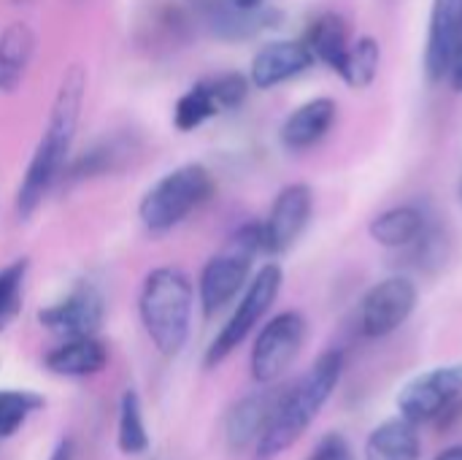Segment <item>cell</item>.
<instances>
[{
    "mask_svg": "<svg viewBox=\"0 0 462 460\" xmlns=\"http://www.w3.org/2000/svg\"><path fill=\"white\" fill-rule=\"evenodd\" d=\"M279 399H282V390H263V393H252L244 401H238L230 409L227 426H225L230 447L241 450V447L257 445L276 412Z\"/></svg>",
    "mask_w": 462,
    "mask_h": 460,
    "instance_id": "cell-16",
    "label": "cell"
},
{
    "mask_svg": "<svg viewBox=\"0 0 462 460\" xmlns=\"http://www.w3.org/2000/svg\"><path fill=\"white\" fill-rule=\"evenodd\" d=\"M46 369L57 377H92L106 369L108 350L95 336L65 339L43 358Z\"/></svg>",
    "mask_w": 462,
    "mask_h": 460,
    "instance_id": "cell-18",
    "label": "cell"
},
{
    "mask_svg": "<svg viewBox=\"0 0 462 460\" xmlns=\"http://www.w3.org/2000/svg\"><path fill=\"white\" fill-rule=\"evenodd\" d=\"M303 41H306V46L311 49L314 60L322 62V65H328L333 73L338 70V65H341V60H344L349 43H352V41H349V27H346V22H344V16L336 14V11H322L319 16H314V19L309 22V30H306Z\"/></svg>",
    "mask_w": 462,
    "mask_h": 460,
    "instance_id": "cell-21",
    "label": "cell"
},
{
    "mask_svg": "<svg viewBox=\"0 0 462 460\" xmlns=\"http://www.w3.org/2000/svg\"><path fill=\"white\" fill-rule=\"evenodd\" d=\"M447 81L452 84L455 92H462V33L455 43V52H452V60H449V70H447Z\"/></svg>",
    "mask_w": 462,
    "mask_h": 460,
    "instance_id": "cell-30",
    "label": "cell"
},
{
    "mask_svg": "<svg viewBox=\"0 0 462 460\" xmlns=\"http://www.w3.org/2000/svg\"><path fill=\"white\" fill-rule=\"evenodd\" d=\"M425 230H428V214L414 203L393 206L376 214L368 225V236L384 249H409Z\"/></svg>",
    "mask_w": 462,
    "mask_h": 460,
    "instance_id": "cell-17",
    "label": "cell"
},
{
    "mask_svg": "<svg viewBox=\"0 0 462 460\" xmlns=\"http://www.w3.org/2000/svg\"><path fill=\"white\" fill-rule=\"evenodd\" d=\"M217 114H222V106L211 89V81L203 79L198 84H192L173 106V125L181 133H192L200 125H206L208 119H214Z\"/></svg>",
    "mask_w": 462,
    "mask_h": 460,
    "instance_id": "cell-23",
    "label": "cell"
},
{
    "mask_svg": "<svg viewBox=\"0 0 462 460\" xmlns=\"http://www.w3.org/2000/svg\"><path fill=\"white\" fill-rule=\"evenodd\" d=\"M306 317L300 312H282L265 323L252 347V377L260 385L279 382L295 363L306 344Z\"/></svg>",
    "mask_w": 462,
    "mask_h": 460,
    "instance_id": "cell-8",
    "label": "cell"
},
{
    "mask_svg": "<svg viewBox=\"0 0 462 460\" xmlns=\"http://www.w3.org/2000/svg\"><path fill=\"white\" fill-rule=\"evenodd\" d=\"M460 201H462V176H460Z\"/></svg>",
    "mask_w": 462,
    "mask_h": 460,
    "instance_id": "cell-34",
    "label": "cell"
},
{
    "mask_svg": "<svg viewBox=\"0 0 462 460\" xmlns=\"http://www.w3.org/2000/svg\"><path fill=\"white\" fill-rule=\"evenodd\" d=\"M203 24L225 41H244L252 38L268 27H273L282 14L276 8L268 5H257V8H238L230 0H200L198 5Z\"/></svg>",
    "mask_w": 462,
    "mask_h": 460,
    "instance_id": "cell-14",
    "label": "cell"
},
{
    "mask_svg": "<svg viewBox=\"0 0 462 460\" xmlns=\"http://www.w3.org/2000/svg\"><path fill=\"white\" fill-rule=\"evenodd\" d=\"M84 98H87V73L81 65H70L57 84L43 136L32 149V157L27 163V171L16 192L19 220L32 217L35 209L43 203V198L51 192V187L57 184V179L65 174L79 130Z\"/></svg>",
    "mask_w": 462,
    "mask_h": 460,
    "instance_id": "cell-1",
    "label": "cell"
},
{
    "mask_svg": "<svg viewBox=\"0 0 462 460\" xmlns=\"http://www.w3.org/2000/svg\"><path fill=\"white\" fill-rule=\"evenodd\" d=\"M314 54L303 38H282L257 49L249 65V81L257 89H273L314 65Z\"/></svg>",
    "mask_w": 462,
    "mask_h": 460,
    "instance_id": "cell-12",
    "label": "cell"
},
{
    "mask_svg": "<svg viewBox=\"0 0 462 460\" xmlns=\"http://www.w3.org/2000/svg\"><path fill=\"white\" fill-rule=\"evenodd\" d=\"M282 285H284V274H282V268L276 263H265L252 277V282L246 285L236 312L230 314L225 328L211 342V347L206 352V366H219L222 361H227L249 339V333L260 325V320L276 304Z\"/></svg>",
    "mask_w": 462,
    "mask_h": 460,
    "instance_id": "cell-6",
    "label": "cell"
},
{
    "mask_svg": "<svg viewBox=\"0 0 462 460\" xmlns=\"http://www.w3.org/2000/svg\"><path fill=\"white\" fill-rule=\"evenodd\" d=\"M125 155V149H119L116 141H106V144H97L95 149L84 152L76 163H70L65 168V176L70 179H89V176H100L106 171H111L116 165V160Z\"/></svg>",
    "mask_w": 462,
    "mask_h": 460,
    "instance_id": "cell-27",
    "label": "cell"
},
{
    "mask_svg": "<svg viewBox=\"0 0 462 460\" xmlns=\"http://www.w3.org/2000/svg\"><path fill=\"white\" fill-rule=\"evenodd\" d=\"M260 252H263L260 222H249L241 230H236L227 247L203 266L198 282V298L206 317L222 312L246 287L252 263Z\"/></svg>",
    "mask_w": 462,
    "mask_h": 460,
    "instance_id": "cell-5",
    "label": "cell"
},
{
    "mask_svg": "<svg viewBox=\"0 0 462 460\" xmlns=\"http://www.w3.org/2000/svg\"><path fill=\"white\" fill-rule=\"evenodd\" d=\"M49 460H73V445L65 439V442H60L57 445V450L51 453V458Z\"/></svg>",
    "mask_w": 462,
    "mask_h": 460,
    "instance_id": "cell-31",
    "label": "cell"
},
{
    "mask_svg": "<svg viewBox=\"0 0 462 460\" xmlns=\"http://www.w3.org/2000/svg\"><path fill=\"white\" fill-rule=\"evenodd\" d=\"M192 282L181 268L160 266L143 279L138 314L149 342L162 358H176L184 350L192 325Z\"/></svg>",
    "mask_w": 462,
    "mask_h": 460,
    "instance_id": "cell-3",
    "label": "cell"
},
{
    "mask_svg": "<svg viewBox=\"0 0 462 460\" xmlns=\"http://www.w3.org/2000/svg\"><path fill=\"white\" fill-rule=\"evenodd\" d=\"M338 117V103L328 95L322 98H311L306 103H300L282 125L279 138L284 144V149L290 152H306L311 146H317L330 127L336 125Z\"/></svg>",
    "mask_w": 462,
    "mask_h": 460,
    "instance_id": "cell-15",
    "label": "cell"
},
{
    "mask_svg": "<svg viewBox=\"0 0 462 460\" xmlns=\"http://www.w3.org/2000/svg\"><path fill=\"white\" fill-rule=\"evenodd\" d=\"M420 290L409 277H387L376 282L360 301V333L365 339H384L395 333L414 314Z\"/></svg>",
    "mask_w": 462,
    "mask_h": 460,
    "instance_id": "cell-9",
    "label": "cell"
},
{
    "mask_svg": "<svg viewBox=\"0 0 462 460\" xmlns=\"http://www.w3.org/2000/svg\"><path fill=\"white\" fill-rule=\"evenodd\" d=\"M462 33V0H433L425 41V73L433 84L447 79L455 43Z\"/></svg>",
    "mask_w": 462,
    "mask_h": 460,
    "instance_id": "cell-13",
    "label": "cell"
},
{
    "mask_svg": "<svg viewBox=\"0 0 462 460\" xmlns=\"http://www.w3.org/2000/svg\"><path fill=\"white\" fill-rule=\"evenodd\" d=\"M462 399V363H447L411 377L398 393V412L414 426L444 418Z\"/></svg>",
    "mask_w": 462,
    "mask_h": 460,
    "instance_id": "cell-7",
    "label": "cell"
},
{
    "mask_svg": "<svg viewBox=\"0 0 462 460\" xmlns=\"http://www.w3.org/2000/svg\"><path fill=\"white\" fill-rule=\"evenodd\" d=\"M214 190V176L203 163L179 165L143 192L138 203V220L152 233H168L189 214L203 209Z\"/></svg>",
    "mask_w": 462,
    "mask_h": 460,
    "instance_id": "cell-4",
    "label": "cell"
},
{
    "mask_svg": "<svg viewBox=\"0 0 462 460\" xmlns=\"http://www.w3.org/2000/svg\"><path fill=\"white\" fill-rule=\"evenodd\" d=\"M314 214V192L309 184L295 182L287 184L268 211V217L260 222L263 233V252L265 255H284L295 247V241L303 236Z\"/></svg>",
    "mask_w": 462,
    "mask_h": 460,
    "instance_id": "cell-10",
    "label": "cell"
},
{
    "mask_svg": "<svg viewBox=\"0 0 462 460\" xmlns=\"http://www.w3.org/2000/svg\"><path fill=\"white\" fill-rule=\"evenodd\" d=\"M116 442L125 455H141L149 447V434L143 428V415H141V401L135 390H127L119 404V428H116Z\"/></svg>",
    "mask_w": 462,
    "mask_h": 460,
    "instance_id": "cell-24",
    "label": "cell"
},
{
    "mask_svg": "<svg viewBox=\"0 0 462 460\" xmlns=\"http://www.w3.org/2000/svg\"><path fill=\"white\" fill-rule=\"evenodd\" d=\"M43 407V399L30 390H0V439L14 437L32 412Z\"/></svg>",
    "mask_w": 462,
    "mask_h": 460,
    "instance_id": "cell-25",
    "label": "cell"
},
{
    "mask_svg": "<svg viewBox=\"0 0 462 460\" xmlns=\"http://www.w3.org/2000/svg\"><path fill=\"white\" fill-rule=\"evenodd\" d=\"M106 304L95 285H79L62 301L46 306L38 314V323L60 339L95 336L103 325Z\"/></svg>",
    "mask_w": 462,
    "mask_h": 460,
    "instance_id": "cell-11",
    "label": "cell"
},
{
    "mask_svg": "<svg viewBox=\"0 0 462 460\" xmlns=\"http://www.w3.org/2000/svg\"><path fill=\"white\" fill-rule=\"evenodd\" d=\"M379 65H382V43L371 35H360L349 43L341 65H338V76L344 79L346 87L352 89H365L376 81L379 76Z\"/></svg>",
    "mask_w": 462,
    "mask_h": 460,
    "instance_id": "cell-22",
    "label": "cell"
},
{
    "mask_svg": "<svg viewBox=\"0 0 462 460\" xmlns=\"http://www.w3.org/2000/svg\"><path fill=\"white\" fill-rule=\"evenodd\" d=\"M211 81V89H214V95H217V100H219V106H222V111H233V108H238L244 100H246V95H249V76H244V73H236V70H230V73H219V76H211L208 79Z\"/></svg>",
    "mask_w": 462,
    "mask_h": 460,
    "instance_id": "cell-28",
    "label": "cell"
},
{
    "mask_svg": "<svg viewBox=\"0 0 462 460\" xmlns=\"http://www.w3.org/2000/svg\"><path fill=\"white\" fill-rule=\"evenodd\" d=\"M27 271H30L27 258H19V260L8 263L5 268H0V331L22 309V293H24Z\"/></svg>",
    "mask_w": 462,
    "mask_h": 460,
    "instance_id": "cell-26",
    "label": "cell"
},
{
    "mask_svg": "<svg viewBox=\"0 0 462 460\" xmlns=\"http://www.w3.org/2000/svg\"><path fill=\"white\" fill-rule=\"evenodd\" d=\"M436 460H462V445H455V447L444 450Z\"/></svg>",
    "mask_w": 462,
    "mask_h": 460,
    "instance_id": "cell-32",
    "label": "cell"
},
{
    "mask_svg": "<svg viewBox=\"0 0 462 460\" xmlns=\"http://www.w3.org/2000/svg\"><path fill=\"white\" fill-rule=\"evenodd\" d=\"M233 5L238 8H257V5H265V0H230Z\"/></svg>",
    "mask_w": 462,
    "mask_h": 460,
    "instance_id": "cell-33",
    "label": "cell"
},
{
    "mask_svg": "<svg viewBox=\"0 0 462 460\" xmlns=\"http://www.w3.org/2000/svg\"><path fill=\"white\" fill-rule=\"evenodd\" d=\"M35 54V33L24 22H11L0 33V92H14Z\"/></svg>",
    "mask_w": 462,
    "mask_h": 460,
    "instance_id": "cell-19",
    "label": "cell"
},
{
    "mask_svg": "<svg viewBox=\"0 0 462 460\" xmlns=\"http://www.w3.org/2000/svg\"><path fill=\"white\" fill-rule=\"evenodd\" d=\"M341 374H344V352L328 350L292 388H284L276 412L257 442L254 460H273L287 453L319 418V412L336 393Z\"/></svg>",
    "mask_w": 462,
    "mask_h": 460,
    "instance_id": "cell-2",
    "label": "cell"
},
{
    "mask_svg": "<svg viewBox=\"0 0 462 460\" xmlns=\"http://www.w3.org/2000/svg\"><path fill=\"white\" fill-rule=\"evenodd\" d=\"M306 460H355V453L341 434H328L317 442L314 453Z\"/></svg>",
    "mask_w": 462,
    "mask_h": 460,
    "instance_id": "cell-29",
    "label": "cell"
},
{
    "mask_svg": "<svg viewBox=\"0 0 462 460\" xmlns=\"http://www.w3.org/2000/svg\"><path fill=\"white\" fill-rule=\"evenodd\" d=\"M420 434L406 418H393L376 426L365 442V460H420Z\"/></svg>",
    "mask_w": 462,
    "mask_h": 460,
    "instance_id": "cell-20",
    "label": "cell"
}]
</instances>
